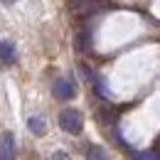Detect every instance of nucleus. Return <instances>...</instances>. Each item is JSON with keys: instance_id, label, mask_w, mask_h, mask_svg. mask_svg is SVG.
<instances>
[{"instance_id": "obj_1", "label": "nucleus", "mask_w": 160, "mask_h": 160, "mask_svg": "<svg viewBox=\"0 0 160 160\" xmlns=\"http://www.w3.org/2000/svg\"><path fill=\"white\" fill-rule=\"evenodd\" d=\"M59 126H62L64 133L79 136L81 128H84V116H81V111H77V108H64L59 113Z\"/></svg>"}, {"instance_id": "obj_2", "label": "nucleus", "mask_w": 160, "mask_h": 160, "mask_svg": "<svg viewBox=\"0 0 160 160\" xmlns=\"http://www.w3.org/2000/svg\"><path fill=\"white\" fill-rule=\"evenodd\" d=\"M69 5H72L74 18H86L99 10V0H69Z\"/></svg>"}, {"instance_id": "obj_3", "label": "nucleus", "mask_w": 160, "mask_h": 160, "mask_svg": "<svg viewBox=\"0 0 160 160\" xmlns=\"http://www.w3.org/2000/svg\"><path fill=\"white\" fill-rule=\"evenodd\" d=\"M52 91H54V96L62 99V101L74 99V96H77V84H74L72 79H57L54 86H52Z\"/></svg>"}, {"instance_id": "obj_4", "label": "nucleus", "mask_w": 160, "mask_h": 160, "mask_svg": "<svg viewBox=\"0 0 160 160\" xmlns=\"http://www.w3.org/2000/svg\"><path fill=\"white\" fill-rule=\"evenodd\" d=\"M0 62L8 64V67L18 62V49H15V44L10 40H0Z\"/></svg>"}, {"instance_id": "obj_5", "label": "nucleus", "mask_w": 160, "mask_h": 160, "mask_svg": "<svg viewBox=\"0 0 160 160\" xmlns=\"http://www.w3.org/2000/svg\"><path fill=\"white\" fill-rule=\"evenodd\" d=\"M0 160H15V138H12V133H2V138H0Z\"/></svg>"}, {"instance_id": "obj_6", "label": "nucleus", "mask_w": 160, "mask_h": 160, "mask_svg": "<svg viewBox=\"0 0 160 160\" xmlns=\"http://www.w3.org/2000/svg\"><path fill=\"white\" fill-rule=\"evenodd\" d=\"M27 126H30V131L35 136H44V118L42 116H32V118L27 121Z\"/></svg>"}, {"instance_id": "obj_7", "label": "nucleus", "mask_w": 160, "mask_h": 160, "mask_svg": "<svg viewBox=\"0 0 160 160\" xmlns=\"http://www.w3.org/2000/svg\"><path fill=\"white\" fill-rule=\"evenodd\" d=\"M86 160H108V155H106V150H103L101 145H89Z\"/></svg>"}, {"instance_id": "obj_8", "label": "nucleus", "mask_w": 160, "mask_h": 160, "mask_svg": "<svg viewBox=\"0 0 160 160\" xmlns=\"http://www.w3.org/2000/svg\"><path fill=\"white\" fill-rule=\"evenodd\" d=\"M89 44H91V37H89L86 32H81L79 37H77V47H79L81 52H86V49H89Z\"/></svg>"}, {"instance_id": "obj_9", "label": "nucleus", "mask_w": 160, "mask_h": 160, "mask_svg": "<svg viewBox=\"0 0 160 160\" xmlns=\"http://www.w3.org/2000/svg\"><path fill=\"white\" fill-rule=\"evenodd\" d=\"M136 160H160L155 150H145V153H136Z\"/></svg>"}, {"instance_id": "obj_10", "label": "nucleus", "mask_w": 160, "mask_h": 160, "mask_svg": "<svg viewBox=\"0 0 160 160\" xmlns=\"http://www.w3.org/2000/svg\"><path fill=\"white\" fill-rule=\"evenodd\" d=\"M54 160H67V155H64V153H57V155H54Z\"/></svg>"}, {"instance_id": "obj_11", "label": "nucleus", "mask_w": 160, "mask_h": 160, "mask_svg": "<svg viewBox=\"0 0 160 160\" xmlns=\"http://www.w3.org/2000/svg\"><path fill=\"white\" fill-rule=\"evenodd\" d=\"M8 2H10V0H8Z\"/></svg>"}]
</instances>
